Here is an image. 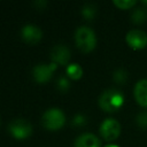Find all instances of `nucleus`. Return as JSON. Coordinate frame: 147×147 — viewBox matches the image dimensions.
Wrapping results in <instances>:
<instances>
[{"label":"nucleus","instance_id":"9d476101","mask_svg":"<svg viewBox=\"0 0 147 147\" xmlns=\"http://www.w3.org/2000/svg\"><path fill=\"white\" fill-rule=\"evenodd\" d=\"M133 95L138 105L147 108V78L140 79L136 83L133 88Z\"/></svg>","mask_w":147,"mask_h":147},{"label":"nucleus","instance_id":"ddd939ff","mask_svg":"<svg viewBox=\"0 0 147 147\" xmlns=\"http://www.w3.org/2000/svg\"><path fill=\"white\" fill-rule=\"evenodd\" d=\"M132 22L136 24H141L147 20V9L145 8H136L131 15Z\"/></svg>","mask_w":147,"mask_h":147},{"label":"nucleus","instance_id":"39448f33","mask_svg":"<svg viewBox=\"0 0 147 147\" xmlns=\"http://www.w3.org/2000/svg\"><path fill=\"white\" fill-rule=\"evenodd\" d=\"M8 130L11 136L16 139H25L32 132V126L30 122L24 118H15L8 124Z\"/></svg>","mask_w":147,"mask_h":147},{"label":"nucleus","instance_id":"6ab92c4d","mask_svg":"<svg viewBox=\"0 0 147 147\" xmlns=\"http://www.w3.org/2000/svg\"><path fill=\"white\" fill-rule=\"evenodd\" d=\"M85 122H86V119H85V116H83V115H76L74 118H72V124L74 125H83V124H85Z\"/></svg>","mask_w":147,"mask_h":147},{"label":"nucleus","instance_id":"f03ea898","mask_svg":"<svg viewBox=\"0 0 147 147\" xmlns=\"http://www.w3.org/2000/svg\"><path fill=\"white\" fill-rule=\"evenodd\" d=\"M75 42L77 47L84 53L93 51L96 45V37L94 31L86 25L77 28V30L75 31Z\"/></svg>","mask_w":147,"mask_h":147},{"label":"nucleus","instance_id":"a211bd4d","mask_svg":"<svg viewBox=\"0 0 147 147\" xmlns=\"http://www.w3.org/2000/svg\"><path fill=\"white\" fill-rule=\"evenodd\" d=\"M57 88L59 90H61V91H67L68 90V87H69V80H68V78L67 77H60L59 79H57Z\"/></svg>","mask_w":147,"mask_h":147},{"label":"nucleus","instance_id":"1a4fd4ad","mask_svg":"<svg viewBox=\"0 0 147 147\" xmlns=\"http://www.w3.org/2000/svg\"><path fill=\"white\" fill-rule=\"evenodd\" d=\"M21 34H22V38L24 39V41H26L28 44H36L41 39L42 32H41L40 28H38L37 25L26 24L22 28Z\"/></svg>","mask_w":147,"mask_h":147},{"label":"nucleus","instance_id":"0eeeda50","mask_svg":"<svg viewBox=\"0 0 147 147\" xmlns=\"http://www.w3.org/2000/svg\"><path fill=\"white\" fill-rule=\"evenodd\" d=\"M56 67H57V64H55L53 62H51L49 64L39 63V64L34 65L33 69H32V75H33L34 80L38 82V83L47 82L52 77V74L56 69Z\"/></svg>","mask_w":147,"mask_h":147},{"label":"nucleus","instance_id":"7ed1b4c3","mask_svg":"<svg viewBox=\"0 0 147 147\" xmlns=\"http://www.w3.org/2000/svg\"><path fill=\"white\" fill-rule=\"evenodd\" d=\"M65 122L64 113L56 107L47 109L41 117V123L47 130H59Z\"/></svg>","mask_w":147,"mask_h":147},{"label":"nucleus","instance_id":"9b49d317","mask_svg":"<svg viewBox=\"0 0 147 147\" xmlns=\"http://www.w3.org/2000/svg\"><path fill=\"white\" fill-rule=\"evenodd\" d=\"M75 147H101V141L95 134L86 132L76 138Z\"/></svg>","mask_w":147,"mask_h":147},{"label":"nucleus","instance_id":"dca6fc26","mask_svg":"<svg viewBox=\"0 0 147 147\" xmlns=\"http://www.w3.org/2000/svg\"><path fill=\"white\" fill-rule=\"evenodd\" d=\"M113 3L118 7L119 9H130L131 7H133L137 2L134 0H114Z\"/></svg>","mask_w":147,"mask_h":147},{"label":"nucleus","instance_id":"412c9836","mask_svg":"<svg viewBox=\"0 0 147 147\" xmlns=\"http://www.w3.org/2000/svg\"><path fill=\"white\" fill-rule=\"evenodd\" d=\"M142 3H144V5H146V6H147V1H142Z\"/></svg>","mask_w":147,"mask_h":147},{"label":"nucleus","instance_id":"f8f14e48","mask_svg":"<svg viewBox=\"0 0 147 147\" xmlns=\"http://www.w3.org/2000/svg\"><path fill=\"white\" fill-rule=\"evenodd\" d=\"M67 75L72 79H79L83 75V68L78 63H70L65 68Z\"/></svg>","mask_w":147,"mask_h":147},{"label":"nucleus","instance_id":"f257e3e1","mask_svg":"<svg viewBox=\"0 0 147 147\" xmlns=\"http://www.w3.org/2000/svg\"><path fill=\"white\" fill-rule=\"evenodd\" d=\"M124 103V95L119 90L108 88L99 96V106L102 110L108 113L117 111Z\"/></svg>","mask_w":147,"mask_h":147},{"label":"nucleus","instance_id":"423d86ee","mask_svg":"<svg viewBox=\"0 0 147 147\" xmlns=\"http://www.w3.org/2000/svg\"><path fill=\"white\" fill-rule=\"evenodd\" d=\"M125 40L131 48L142 49L147 46V33L139 29H132L126 33Z\"/></svg>","mask_w":147,"mask_h":147},{"label":"nucleus","instance_id":"aec40b11","mask_svg":"<svg viewBox=\"0 0 147 147\" xmlns=\"http://www.w3.org/2000/svg\"><path fill=\"white\" fill-rule=\"evenodd\" d=\"M105 147H119L118 145H115V144H109V145H106Z\"/></svg>","mask_w":147,"mask_h":147},{"label":"nucleus","instance_id":"20e7f679","mask_svg":"<svg viewBox=\"0 0 147 147\" xmlns=\"http://www.w3.org/2000/svg\"><path fill=\"white\" fill-rule=\"evenodd\" d=\"M100 134L107 141H114L121 134V124L115 118H106L100 125Z\"/></svg>","mask_w":147,"mask_h":147},{"label":"nucleus","instance_id":"2eb2a0df","mask_svg":"<svg viewBox=\"0 0 147 147\" xmlns=\"http://www.w3.org/2000/svg\"><path fill=\"white\" fill-rule=\"evenodd\" d=\"M95 11H96L95 7L93 5H91V3H87L82 8V14L86 20H92L94 17V15H95Z\"/></svg>","mask_w":147,"mask_h":147},{"label":"nucleus","instance_id":"6e6552de","mask_svg":"<svg viewBox=\"0 0 147 147\" xmlns=\"http://www.w3.org/2000/svg\"><path fill=\"white\" fill-rule=\"evenodd\" d=\"M51 59H52V62L55 64L65 65L68 64L70 59V49L62 44L55 45L51 49Z\"/></svg>","mask_w":147,"mask_h":147},{"label":"nucleus","instance_id":"f3484780","mask_svg":"<svg viewBox=\"0 0 147 147\" xmlns=\"http://www.w3.org/2000/svg\"><path fill=\"white\" fill-rule=\"evenodd\" d=\"M137 123L142 129H146L147 127V113L146 111H141L137 116Z\"/></svg>","mask_w":147,"mask_h":147},{"label":"nucleus","instance_id":"4468645a","mask_svg":"<svg viewBox=\"0 0 147 147\" xmlns=\"http://www.w3.org/2000/svg\"><path fill=\"white\" fill-rule=\"evenodd\" d=\"M113 78L116 83L118 84H124L126 80H127V72L126 70L124 69H117L114 71V75H113Z\"/></svg>","mask_w":147,"mask_h":147}]
</instances>
